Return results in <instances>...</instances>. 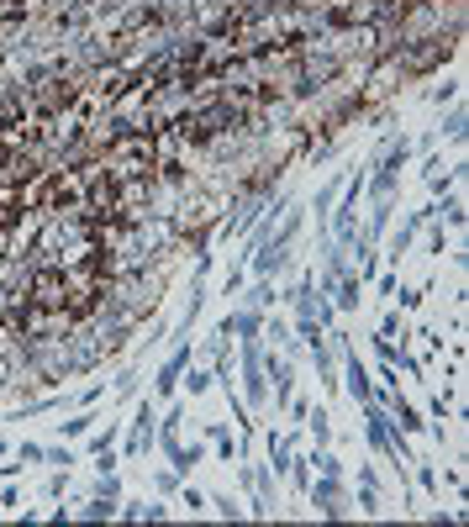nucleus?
<instances>
[{"mask_svg": "<svg viewBox=\"0 0 469 527\" xmlns=\"http://www.w3.org/2000/svg\"><path fill=\"white\" fill-rule=\"evenodd\" d=\"M390 422H396V433H422V427H427V422L417 417V406L401 401V395H390Z\"/></svg>", "mask_w": 469, "mask_h": 527, "instance_id": "20e7f679", "label": "nucleus"}, {"mask_svg": "<svg viewBox=\"0 0 469 527\" xmlns=\"http://www.w3.org/2000/svg\"><path fill=\"white\" fill-rule=\"evenodd\" d=\"M264 369H269V380H275V406H290V364L269 353Z\"/></svg>", "mask_w": 469, "mask_h": 527, "instance_id": "7ed1b4c3", "label": "nucleus"}, {"mask_svg": "<svg viewBox=\"0 0 469 527\" xmlns=\"http://www.w3.org/2000/svg\"><path fill=\"white\" fill-rule=\"evenodd\" d=\"M90 422H95V417H74V422H63V433L79 437V433H90Z\"/></svg>", "mask_w": 469, "mask_h": 527, "instance_id": "9d476101", "label": "nucleus"}, {"mask_svg": "<svg viewBox=\"0 0 469 527\" xmlns=\"http://www.w3.org/2000/svg\"><path fill=\"white\" fill-rule=\"evenodd\" d=\"M454 95H459V85H454V79H448V85H438V90H432V101L443 105V101H454Z\"/></svg>", "mask_w": 469, "mask_h": 527, "instance_id": "f8f14e48", "label": "nucleus"}, {"mask_svg": "<svg viewBox=\"0 0 469 527\" xmlns=\"http://www.w3.org/2000/svg\"><path fill=\"white\" fill-rule=\"evenodd\" d=\"M311 501H317L327 517H343V490H337V475H322V485H311Z\"/></svg>", "mask_w": 469, "mask_h": 527, "instance_id": "f03ea898", "label": "nucleus"}, {"mask_svg": "<svg viewBox=\"0 0 469 527\" xmlns=\"http://www.w3.org/2000/svg\"><path fill=\"white\" fill-rule=\"evenodd\" d=\"M95 496H101V501H121V485H117V480H111V475H106V480H101V485H95Z\"/></svg>", "mask_w": 469, "mask_h": 527, "instance_id": "1a4fd4ad", "label": "nucleus"}, {"mask_svg": "<svg viewBox=\"0 0 469 527\" xmlns=\"http://www.w3.org/2000/svg\"><path fill=\"white\" fill-rule=\"evenodd\" d=\"M311 417V433H317V448H327L332 443V427H327V411H306Z\"/></svg>", "mask_w": 469, "mask_h": 527, "instance_id": "0eeeda50", "label": "nucleus"}, {"mask_svg": "<svg viewBox=\"0 0 469 527\" xmlns=\"http://www.w3.org/2000/svg\"><path fill=\"white\" fill-rule=\"evenodd\" d=\"M443 132L454 137V143H464V105H454V111H448V121H443Z\"/></svg>", "mask_w": 469, "mask_h": 527, "instance_id": "6e6552de", "label": "nucleus"}, {"mask_svg": "<svg viewBox=\"0 0 469 527\" xmlns=\"http://www.w3.org/2000/svg\"><path fill=\"white\" fill-rule=\"evenodd\" d=\"M159 443V433H153V406H137V422H132V437H127V453H148Z\"/></svg>", "mask_w": 469, "mask_h": 527, "instance_id": "f257e3e1", "label": "nucleus"}, {"mask_svg": "<svg viewBox=\"0 0 469 527\" xmlns=\"http://www.w3.org/2000/svg\"><path fill=\"white\" fill-rule=\"evenodd\" d=\"M348 395L359 401V406L375 401V385H369V375H364V364H359V359H348Z\"/></svg>", "mask_w": 469, "mask_h": 527, "instance_id": "39448f33", "label": "nucleus"}, {"mask_svg": "<svg viewBox=\"0 0 469 527\" xmlns=\"http://www.w3.org/2000/svg\"><path fill=\"white\" fill-rule=\"evenodd\" d=\"M396 332H401V316L390 311V316H385V322H380V338H396Z\"/></svg>", "mask_w": 469, "mask_h": 527, "instance_id": "9b49d317", "label": "nucleus"}, {"mask_svg": "<svg viewBox=\"0 0 469 527\" xmlns=\"http://www.w3.org/2000/svg\"><path fill=\"white\" fill-rule=\"evenodd\" d=\"M443 222H448V227H454V232H459V227H464V200H459V196H448V200H443Z\"/></svg>", "mask_w": 469, "mask_h": 527, "instance_id": "423d86ee", "label": "nucleus"}]
</instances>
